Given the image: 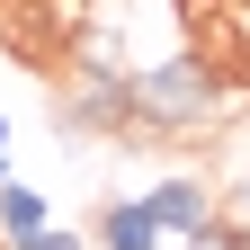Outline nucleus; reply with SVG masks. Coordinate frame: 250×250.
Masks as SVG:
<instances>
[{"mask_svg":"<svg viewBox=\"0 0 250 250\" xmlns=\"http://www.w3.org/2000/svg\"><path fill=\"white\" fill-rule=\"evenodd\" d=\"M224 107H232V89H224V72L197 45L152 54L134 72V143H214Z\"/></svg>","mask_w":250,"mask_h":250,"instance_id":"nucleus-1","label":"nucleus"},{"mask_svg":"<svg viewBox=\"0 0 250 250\" xmlns=\"http://www.w3.org/2000/svg\"><path fill=\"white\" fill-rule=\"evenodd\" d=\"M143 206H152V224H161L170 241H197V232L214 224V197H206L197 179H161V188H152Z\"/></svg>","mask_w":250,"mask_h":250,"instance_id":"nucleus-2","label":"nucleus"},{"mask_svg":"<svg viewBox=\"0 0 250 250\" xmlns=\"http://www.w3.org/2000/svg\"><path fill=\"white\" fill-rule=\"evenodd\" d=\"M170 232L152 224V206L143 197H116V206H99V232H89V250H161Z\"/></svg>","mask_w":250,"mask_h":250,"instance_id":"nucleus-3","label":"nucleus"},{"mask_svg":"<svg viewBox=\"0 0 250 250\" xmlns=\"http://www.w3.org/2000/svg\"><path fill=\"white\" fill-rule=\"evenodd\" d=\"M0 232H9V250H18V241H36V232H54V206H45V188H27V179H0Z\"/></svg>","mask_w":250,"mask_h":250,"instance_id":"nucleus-4","label":"nucleus"},{"mask_svg":"<svg viewBox=\"0 0 250 250\" xmlns=\"http://www.w3.org/2000/svg\"><path fill=\"white\" fill-rule=\"evenodd\" d=\"M214 214H224V224H232V232L250 241V170H241V179L224 188V197H214Z\"/></svg>","mask_w":250,"mask_h":250,"instance_id":"nucleus-5","label":"nucleus"},{"mask_svg":"<svg viewBox=\"0 0 250 250\" xmlns=\"http://www.w3.org/2000/svg\"><path fill=\"white\" fill-rule=\"evenodd\" d=\"M18 250H89L81 232H36V241H18Z\"/></svg>","mask_w":250,"mask_h":250,"instance_id":"nucleus-6","label":"nucleus"},{"mask_svg":"<svg viewBox=\"0 0 250 250\" xmlns=\"http://www.w3.org/2000/svg\"><path fill=\"white\" fill-rule=\"evenodd\" d=\"M0 161H9V116H0Z\"/></svg>","mask_w":250,"mask_h":250,"instance_id":"nucleus-7","label":"nucleus"}]
</instances>
